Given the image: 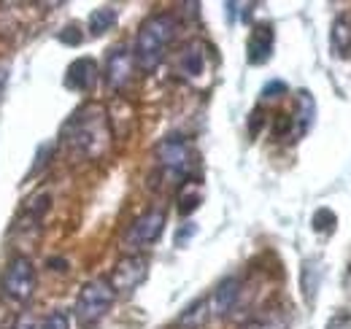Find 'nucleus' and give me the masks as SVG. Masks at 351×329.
I'll use <instances>...</instances> for the list:
<instances>
[{"label":"nucleus","instance_id":"obj_27","mask_svg":"<svg viewBox=\"0 0 351 329\" xmlns=\"http://www.w3.org/2000/svg\"><path fill=\"white\" fill-rule=\"evenodd\" d=\"M263 122H265L263 111H254V114H252V119H249V132H252V135H257V132H260V127H263Z\"/></svg>","mask_w":351,"mask_h":329},{"label":"nucleus","instance_id":"obj_5","mask_svg":"<svg viewBox=\"0 0 351 329\" xmlns=\"http://www.w3.org/2000/svg\"><path fill=\"white\" fill-rule=\"evenodd\" d=\"M0 289L5 297L16 300V302H25L33 297V289H36V267L30 262V256L25 254H14L3 270V278H0Z\"/></svg>","mask_w":351,"mask_h":329},{"label":"nucleus","instance_id":"obj_12","mask_svg":"<svg viewBox=\"0 0 351 329\" xmlns=\"http://www.w3.org/2000/svg\"><path fill=\"white\" fill-rule=\"evenodd\" d=\"M241 297V278H224L219 287L214 289V294L208 297L211 300V316H227L235 302Z\"/></svg>","mask_w":351,"mask_h":329},{"label":"nucleus","instance_id":"obj_11","mask_svg":"<svg viewBox=\"0 0 351 329\" xmlns=\"http://www.w3.org/2000/svg\"><path fill=\"white\" fill-rule=\"evenodd\" d=\"M178 73L184 76V79H197V76H203V71H206V46L200 41H192L186 43L184 49H181V54H178Z\"/></svg>","mask_w":351,"mask_h":329},{"label":"nucleus","instance_id":"obj_6","mask_svg":"<svg viewBox=\"0 0 351 329\" xmlns=\"http://www.w3.org/2000/svg\"><path fill=\"white\" fill-rule=\"evenodd\" d=\"M162 230H165V210L162 208H152V210L141 213L128 227V232L122 235V248L128 254H141L146 246L160 241Z\"/></svg>","mask_w":351,"mask_h":329},{"label":"nucleus","instance_id":"obj_16","mask_svg":"<svg viewBox=\"0 0 351 329\" xmlns=\"http://www.w3.org/2000/svg\"><path fill=\"white\" fill-rule=\"evenodd\" d=\"M117 8H111V5H103V8H95L92 14H89V33L92 36H103V33H108L114 25H117Z\"/></svg>","mask_w":351,"mask_h":329},{"label":"nucleus","instance_id":"obj_3","mask_svg":"<svg viewBox=\"0 0 351 329\" xmlns=\"http://www.w3.org/2000/svg\"><path fill=\"white\" fill-rule=\"evenodd\" d=\"M154 157H157V164L162 170V175L171 181V184H178L184 186L195 167V151H192V143L181 135H171L165 141H160V146L154 149Z\"/></svg>","mask_w":351,"mask_h":329},{"label":"nucleus","instance_id":"obj_25","mask_svg":"<svg viewBox=\"0 0 351 329\" xmlns=\"http://www.w3.org/2000/svg\"><path fill=\"white\" fill-rule=\"evenodd\" d=\"M51 151H54V146H51V143H46V146H41V149H38V160H36V167L30 170V175H36V173H41V167H44V164H46V157H49Z\"/></svg>","mask_w":351,"mask_h":329},{"label":"nucleus","instance_id":"obj_14","mask_svg":"<svg viewBox=\"0 0 351 329\" xmlns=\"http://www.w3.org/2000/svg\"><path fill=\"white\" fill-rule=\"evenodd\" d=\"M241 329H289V313L284 308H265L254 319H249Z\"/></svg>","mask_w":351,"mask_h":329},{"label":"nucleus","instance_id":"obj_10","mask_svg":"<svg viewBox=\"0 0 351 329\" xmlns=\"http://www.w3.org/2000/svg\"><path fill=\"white\" fill-rule=\"evenodd\" d=\"M100 79V68L92 57H79L68 65V73H65V86L73 89V92H89L95 89V84Z\"/></svg>","mask_w":351,"mask_h":329},{"label":"nucleus","instance_id":"obj_19","mask_svg":"<svg viewBox=\"0 0 351 329\" xmlns=\"http://www.w3.org/2000/svg\"><path fill=\"white\" fill-rule=\"evenodd\" d=\"M335 213L330 210V208H319L316 213H313V230L316 232H332V227H335Z\"/></svg>","mask_w":351,"mask_h":329},{"label":"nucleus","instance_id":"obj_21","mask_svg":"<svg viewBox=\"0 0 351 329\" xmlns=\"http://www.w3.org/2000/svg\"><path fill=\"white\" fill-rule=\"evenodd\" d=\"M292 127H295V119H292L289 114H276V119H273V135H276V138L289 135Z\"/></svg>","mask_w":351,"mask_h":329},{"label":"nucleus","instance_id":"obj_18","mask_svg":"<svg viewBox=\"0 0 351 329\" xmlns=\"http://www.w3.org/2000/svg\"><path fill=\"white\" fill-rule=\"evenodd\" d=\"M332 49H335V54L351 57V19L335 22V30H332Z\"/></svg>","mask_w":351,"mask_h":329},{"label":"nucleus","instance_id":"obj_28","mask_svg":"<svg viewBox=\"0 0 351 329\" xmlns=\"http://www.w3.org/2000/svg\"><path fill=\"white\" fill-rule=\"evenodd\" d=\"M46 265H49V270H54V273H65V270H68V262H65V259H49Z\"/></svg>","mask_w":351,"mask_h":329},{"label":"nucleus","instance_id":"obj_30","mask_svg":"<svg viewBox=\"0 0 351 329\" xmlns=\"http://www.w3.org/2000/svg\"><path fill=\"white\" fill-rule=\"evenodd\" d=\"M3 84H5V71L0 68V89H3Z\"/></svg>","mask_w":351,"mask_h":329},{"label":"nucleus","instance_id":"obj_22","mask_svg":"<svg viewBox=\"0 0 351 329\" xmlns=\"http://www.w3.org/2000/svg\"><path fill=\"white\" fill-rule=\"evenodd\" d=\"M60 41L65 43V46H79V43L84 41V36H82V27H79V25H68V27L60 33Z\"/></svg>","mask_w":351,"mask_h":329},{"label":"nucleus","instance_id":"obj_7","mask_svg":"<svg viewBox=\"0 0 351 329\" xmlns=\"http://www.w3.org/2000/svg\"><path fill=\"white\" fill-rule=\"evenodd\" d=\"M146 276H149V259L143 254H128L114 265L108 281H111V287L119 297V294H132L146 281Z\"/></svg>","mask_w":351,"mask_h":329},{"label":"nucleus","instance_id":"obj_4","mask_svg":"<svg viewBox=\"0 0 351 329\" xmlns=\"http://www.w3.org/2000/svg\"><path fill=\"white\" fill-rule=\"evenodd\" d=\"M114 300H117V291H114L108 278H92V281H87L82 287V291H79V297H76V308H73L76 321L82 327H95L111 310Z\"/></svg>","mask_w":351,"mask_h":329},{"label":"nucleus","instance_id":"obj_20","mask_svg":"<svg viewBox=\"0 0 351 329\" xmlns=\"http://www.w3.org/2000/svg\"><path fill=\"white\" fill-rule=\"evenodd\" d=\"M38 329H71V319L65 310H51L38 321Z\"/></svg>","mask_w":351,"mask_h":329},{"label":"nucleus","instance_id":"obj_2","mask_svg":"<svg viewBox=\"0 0 351 329\" xmlns=\"http://www.w3.org/2000/svg\"><path fill=\"white\" fill-rule=\"evenodd\" d=\"M178 36V16L173 11H160V14H152L141 27H138V36H135V49H132V57H135V65L146 73L157 71L160 62L165 60L171 43Z\"/></svg>","mask_w":351,"mask_h":329},{"label":"nucleus","instance_id":"obj_15","mask_svg":"<svg viewBox=\"0 0 351 329\" xmlns=\"http://www.w3.org/2000/svg\"><path fill=\"white\" fill-rule=\"evenodd\" d=\"M313 117H316V103H313V97H311L308 89H300L298 92V117H295V127H298L300 135L311 130Z\"/></svg>","mask_w":351,"mask_h":329},{"label":"nucleus","instance_id":"obj_13","mask_svg":"<svg viewBox=\"0 0 351 329\" xmlns=\"http://www.w3.org/2000/svg\"><path fill=\"white\" fill-rule=\"evenodd\" d=\"M208 319H211V300H208V297H200V300H195L192 305H186V310H181V316L176 319V327L200 329Z\"/></svg>","mask_w":351,"mask_h":329},{"label":"nucleus","instance_id":"obj_17","mask_svg":"<svg viewBox=\"0 0 351 329\" xmlns=\"http://www.w3.org/2000/svg\"><path fill=\"white\" fill-rule=\"evenodd\" d=\"M203 203V195H200V189H197V181L192 178V181H186L184 186H181V195H178V213L181 216H189L192 210H197Z\"/></svg>","mask_w":351,"mask_h":329},{"label":"nucleus","instance_id":"obj_29","mask_svg":"<svg viewBox=\"0 0 351 329\" xmlns=\"http://www.w3.org/2000/svg\"><path fill=\"white\" fill-rule=\"evenodd\" d=\"M16 329H38V324H36V321H30V319H25Z\"/></svg>","mask_w":351,"mask_h":329},{"label":"nucleus","instance_id":"obj_8","mask_svg":"<svg viewBox=\"0 0 351 329\" xmlns=\"http://www.w3.org/2000/svg\"><path fill=\"white\" fill-rule=\"evenodd\" d=\"M135 71V57L128 46H114L106 57V68H103V79L108 84V89L122 92L132 79Z\"/></svg>","mask_w":351,"mask_h":329},{"label":"nucleus","instance_id":"obj_9","mask_svg":"<svg viewBox=\"0 0 351 329\" xmlns=\"http://www.w3.org/2000/svg\"><path fill=\"white\" fill-rule=\"evenodd\" d=\"M273 43H276V30L267 25V22H260L252 27L249 33V43H246V60L252 65H263L270 60L273 54Z\"/></svg>","mask_w":351,"mask_h":329},{"label":"nucleus","instance_id":"obj_23","mask_svg":"<svg viewBox=\"0 0 351 329\" xmlns=\"http://www.w3.org/2000/svg\"><path fill=\"white\" fill-rule=\"evenodd\" d=\"M287 92V84L284 82H267L263 89V97L265 100H270V97H281Z\"/></svg>","mask_w":351,"mask_h":329},{"label":"nucleus","instance_id":"obj_1","mask_svg":"<svg viewBox=\"0 0 351 329\" xmlns=\"http://www.w3.org/2000/svg\"><path fill=\"white\" fill-rule=\"evenodd\" d=\"M60 143L76 160H100L111 146V127L106 108L97 103L76 108L60 130Z\"/></svg>","mask_w":351,"mask_h":329},{"label":"nucleus","instance_id":"obj_24","mask_svg":"<svg viewBox=\"0 0 351 329\" xmlns=\"http://www.w3.org/2000/svg\"><path fill=\"white\" fill-rule=\"evenodd\" d=\"M327 329H351V310H343V313L332 316V321L327 324Z\"/></svg>","mask_w":351,"mask_h":329},{"label":"nucleus","instance_id":"obj_26","mask_svg":"<svg viewBox=\"0 0 351 329\" xmlns=\"http://www.w3.org/2000/svg\"><path fill=\"white\" fill-rule=\"evenodd\" d=\"M195 232H197V227H195V224H186L184 230H178V232H176V246H184Z\"/></svg>","mask_w":351,"mask_h":329}]
</instances>
